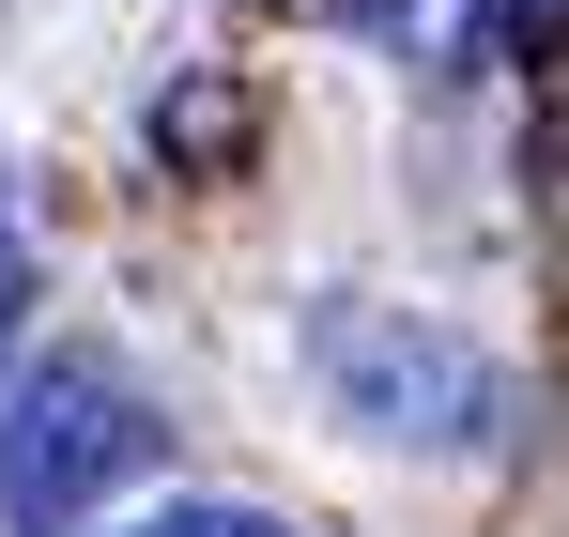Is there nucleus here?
<instances>
[{
    "label": "nucleus",
    "mask_w": 569,
    "mask_h": 537,
    "mask_svg": "<svg viewBox=\"0 0 569 537\" xmlns=\"http://www.w3.org/2000/svg\"><path fill=\"white\" fill-rule=\"evenodd\" d=\"M308 368H323V399L385 430V446H492L508 430V368L462 354L447 323H416V307H323L308 323Z\"/></svg>",
    "instance_id": "nucleus-2"
},
{
    "label": "nucleus",
    "mask_w": 569,
    "mask_h": 537,
    "mask_svg": "<svg viewBox=\"0 0 569 537\" xmlns=\"http://www.w3.org/2000/svg\"><path fill=\"white\" fill-rule=\"evenodd\" d=\"M123 537H292V523H262V507H154V523H123Z\"/></svg>",
    "instance_id": "nucleus-4"
},
{
    "label": "nucleus",
    "mask_w": 569,
    "mask_h": 537,
    "mask_svg": "<svg viewBox=\"0 0 569 537\" xmlns=\"http://www.w3.org/2000/svg\"><path fill=\"white\" fill-rule=\"evenodd\" d=\"M154 154H186V170H247V92L231 78H186L154 108Z\"/></svg>",
    "instance_id": "nucleus-3"
},
{
    "label": "nucleus",
    "mask_w": 569,
    "mask_h": 537,
    "mask_svg": "<svg viewBox=\"0 0 569 537\" xmlns=\"http://www.w3.org/2000/svg\"><path fill=\"white\" fill-rule=\"evenodd\" d=\"M16 323H31V231L0 215V354H16Z\"/></svg>",
    "instance_id": "nucleus-5"
},
{
    "label": "nucleus",
    "mask_w": 569,
    "mask_h": 537,
    "mask_svg": "<svg viewBox=\"0 0 569 537\" xmlns=\"http://www.w3.org/2000/svg\"><path fill=\"white\" fill-rule=\"evenodd\" d=\"M154 446H170V415L108 354H47L0 399V523L16 537H78L123 476H154Z\"/></svg>",
    "instance_id": "nucleus-1"
}]
</instances>
